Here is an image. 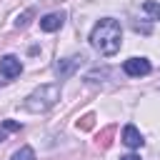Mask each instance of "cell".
Here are the masks:
<instances>
[{"label":"cell","mask_w":160,"mask_h":160,"mask_svg":"<svg viewBox=\"0 0 160 160\" xmlns=\"http://www.w3.org/2000/svg\"><path fill=\"white\" fill-rule=\"evenodd\" d=\"M2 128L10 130V132H15V130H20V122H15V120H2Z\"/></svg>","instance_id":"obj_13"},{"label":"cell","mask_w":160,"mask_h":160,"mask_svg":"<svg viewBox=\"0 0 160 160\" xmlns=\"http://www.w3.org/2000/svg\"><path fill=\"white\" fill-rule=\"evenodd\" d=\"M90 45H92L100 55H105V58L115 55V52L120 50V45H122V28H120V22H118L115 18H102V20H98L95 28L90 30Z\"/></svg>","instance_id":"obj_1"},{"label":"cell","mask_w":160,"mask_h":160,"mask_svg":"<svg viewBox=\"0 0 160 160\" xmlns=\"http://www.w3.org/2000/svg\"><path fill=\"white\" fill-rule=\"evenodd\" d=\"M10 160H35V150L30 148V145H22L20 150H15L12 152V158Z\"/></svg>","instance_id":"obj_8"},{"label":"cell","mask_w":160,"mask_h":160,"mask_svg":"<svg viewBox=\"0 0 160 160\" xmlns=\"http://www.w3.org/2000/svg\"><path fill=\"white\" fill-rule=\"evenodd\" d=\"M120 160H140V155H125V158H120Z\"/></svg>","instance_id":"obj_14"},{"label":"cell","mask_w":160,"mask_h":160,"mask_svg":"<svg viewBox=\"0 0 160 160\" xmlns=\"http://www.w3.org/2000/svg\"><path fill=\"white\" fill-rule=\"evenodd\" d=\"M142 10H145L152 20H160V2H155V0H145V2H142Z\"/></svg>","instance_id":"obj_9"},{"label":"cell","mask_w":160,"mask_h":160,"mask_svg":"<svg viewBox=\"0 0 160 160\" xmlns=\"http://www.w3.org/2000/svg\"><path fill=\"white\" fill-rule=\"evenodd\" d=\"M2 140H5V132H0V142H2Z\"/></svg>","instance_id":"obj_15"},{"label":"cell","mask_w":160,"mask_h":160,"mask_svg":"<svg viewBox=\"0 0 160 160\" xmlns=\"http://www.w3.org/2000/svg\"><path fill=\"white\" fill-rule=\"evenodd\" d=\"M112 132H115V125H110V128H105V130L100 132V138H98V145H100L102 150H105V148H110V142H112V140H110V138H112Z\"/></svg>","instance_id":"obj_10"},{"label":"cell","mask_w":160,"mask_h":160,"mask_svg":"<svg viewBox=\"0 0 160 160\" xmlns=\"http://www.w3.org/2000/svg\"><path fill=\"white\" fill-rule=\"evenodd\" d=\"M62 22H65V12H48V15L40 18V30L55 32V30L62 28Z\"/></svg>","instance_id":"obj_6"},{"label":"cell","mask_w":160,"mask_h":160,"mask_svg":"<svg viewBox=\"0 0 160 160\" xmlns=\"http://www.w3.org/2000/svg\"><path fill=\"white\" fill-rule=\"evenodd\" d=\"M92 128H95V115L92 112H88L78 120V130H92Z\"/></svg>","instance_id":"obj_11"},{"label":"cell","mask_w":160,"mask_h":160,"mask_svg":"<svg viewBox=\"0 0 160 160\" xmlns=\"http://www.w3.org/2000/svg\"><path fill=\"white\" fill-rule=\"evenodd\" d=\"M82 60H85L82 55H70V58H65V60H58V62H55V75H58V80H68V78L80 68Z\"/></svg>","instance_id":"obj_3"},{"label":"cell","mask_w":160,"mask_h":160,"mask_svg":"<svg viewBox=\"0 0 160 160\" xmlns=\"http://www.w3.org/2000/svg\"><path fill=\"white\" fill-rule=\"evenodd\" d=\"M0 72H2L8 80H12V78H18V75L22 72V62H20L15 55H2V58H0Z\"/></svg>","instance_id":"obj_5"},{"label":"cell","mask_w":160,"mask_h":160,"mask_svg":"<svg viewBox=\"0 0 160 160\" xmlns=\"http://www.w3.org/2000/svg\"><path fill=\"white\" fill-rule=\"evenodd\" d=\"M32 15H35V10H32V8H28L25 12H20V15H18V20H15V28H25V25L30 22V18H32Z\"/></svg>","instance_id":"obj_12"},{"label":"cell","mask_w":160,"mask_h":160,"mask_svg":"<svg viewBox=\"0 0 160 160\" xmlns=\"http://www.w3.org/2000/svg\"><path fill=\"white\" fill-rule=\"evenodd\" d=\"M60 100V85L58 82H50V85H40L38 90H32L28 98H25V110L30 112H45L50 110L55 102Z\"/></svg>","instance_id":"obj_2"},{"label":"cell","mask_w":160,"mask_h":160,"mask_svg":"<svg viewBox=\"0 0 160 160\" xmlns=\"http://www.w3.org/2000/svg\"><path fill=\"white\" fill-rule=\"evenodd\" d=\"M122 70H125V75H130V78H142V75H148V72L152 70V65H150L148 58H130V60L122 62Z\"/></svg>","instance_id":"obj_4"},{"label":"cell","mask_w":160,"mask_h":160,"mask_svg":"<svg viewBox=\"0 0 160 160\" xmlns=\"http://www.w3.org/2000/svg\"><path fill=\"white\" fill-rule=\"evenodd\" d=\"M122 142L135 150V148H142L145 140H142V135H140V130H138L135 125H125V128H122Z\"/></svg>","instance_id":"obj_7"}]
</instances>
